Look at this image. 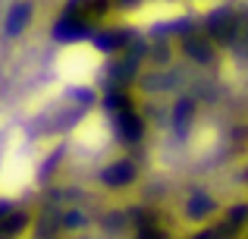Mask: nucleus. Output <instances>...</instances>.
<instances>
[{
    "label": "nucleus",
    "instance_id": "1",
    "mask_svg": "<svg viewBox=\"0 0 248 239\" xmlns=\"http://www.w3.org/2000/svg\"><path fill=\"white\" fill-rule=\"evenodd\" d=\"M38 173V154H29L22 148V135L13 139L6 148L3 160H0V198H16L35 183Z\"/></svg>",
    "mask_w": 248,
    "mask_h": 239
},
{
    "label": "nucleus",
    "instance_id": "2",
    "mask_svg": "<svg viewBox=\"0 0 248 239\" xmlns=\"http://www.w3.org/2000/svg\"><path fill=\"white\" fill-rule=\"evenodd\" d=\"M97 66H101V54L85 41H76V44H69V48H63L60 57H57V69H60L73 85L91 82L94 73H97Z\"/></svg>",
    "mask_w": 248,
    "mask_h": 239
},
{
    "label": "nucleus",
    "instance_id": "3",
    "mask_svg": "<svg viewBox=\"0 0 248 239\" xmlns=\"http://www.w3.org/2000/svg\"><path fill=\"white\" fill-rule=\"evenodd\" d=\"M73 142L76 145H82V148H104L110 142V123L104 113H88L79 126L73 129Z\"/></svg>",
    "mask_w": 248,
    "mask_h": 239
}]
</instances>
